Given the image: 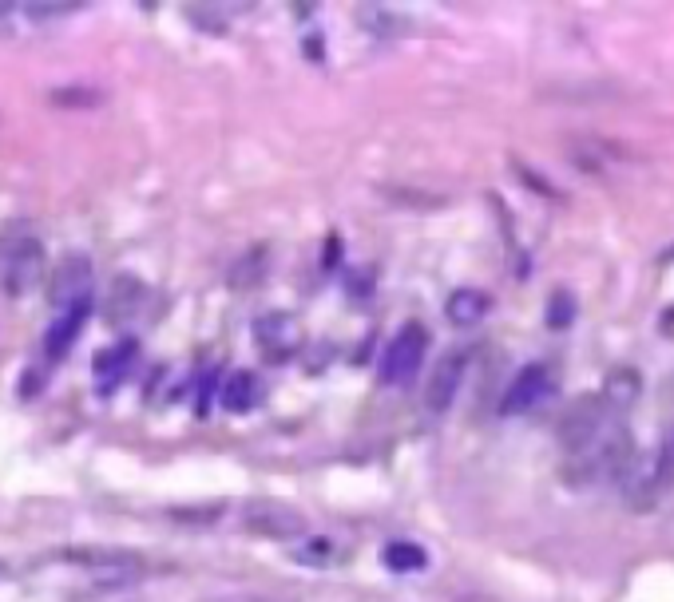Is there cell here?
Here are the masks:
<instances>
[{"instance_id":"24","label":"cell","mask_w":674,"mask_h":602,"mask_svg":"<svg viewBox=\"0 0 674 602\" xmlns=\"http://www.w3.org/2000/svg\"><path fill=\"white\" fill-rule=\"evenodd\" d=\"M468 602H472V599H468Z\"/></svg>"},{"instance_id":"9","label":"cell","mask_w":674,"mask_h":602,"mask_svg":"<svg viewBox=\"0 0 674 602\" xmlns=\"http://www.w3.org/2000/svg\"><path fill=\"white\" fill-rule=\"evenodd\" d=\"M464 365H468V357H464L460 349H452L449 357H441V365L433 369V377H429V385H425L429 412H449V404L456 401V393H460V385H464Z\"/></svg>"},{"instance_id":"14","label":"cell","mask_w":674,"mask_h":602,"mask_svg":"<svg viewBox=\"0 0 674 602\" xmlns=\"http://www.w3.org/2000/svg\"><path fill=\"white\" fill-rule=\"evenodd\" d=\"M60 559L84 563V567H96V571H135L139 567V555H127V551H64Z\"/></svg>"},{"instance_id":"4","label":"cell","mask_w":674,"mask_h":602,"mask_svg":"<svg viewBox=\"0 0 674 602\" xmlns=\"http://www.w3.org/2000/svg\"><path fill=\"white\" fill-rule=\"evenodd\" d=\"M44 274V246L32 238V234H20L4 246V262H0V286L4 294L20 298L28 294Z\"/></svg>"},{"instance_id":"16","label":"cell","mask_w":674,"mask_h":602,"mask_svg":"<svg viewBox=\"0 0 674 602\" xmlns=\"http://www.w3.org/2000/svg\"><path fill=\"white\" fill-rule=\"evenodd\" d=\"M254 401H258V381H254V373L238 369L234 377H226L223 404L230 408V412H246V408H250Z\"/></svg>"},{"instance_id":"10","label":"cell","mask_w":674,"mask_h":602,"mask_svg":"<svg viewBox=\"0 0 674 602\" xmlns=\"http://www.w3.org/2000/svg\"><path fill=\"white\" fill-rule=\"evenodd\" d=\"M258 345L266 349L270 361H286L298 349V325H294V317L274 313V317L258 321Z\"/></svg>"},{"instance_id":"7","label":"cell","mask_w":674,"mask_h":602,"mask_svg":"<svg viewBox=\"0 0 674 602\" xmlns=\"http://www.w3.org/2000/svg\"><path fill=\"white\" fill-rule=\"evenodd\" d=\"M552 389H556L552 369H548V365H528V369H520V373L512 377V385H508L500 408H504V416L532 412L536 404H544L548 397H552Z\"/></svg>"},{"instance_id":"5","label":"cell","mask_w":674,"mask_h":602,"mask_svg":"<svg viewBox=\"0 0 674 602\" xmlns=\"http://www.w3.org/2000/svg\"><path fill=\"white\" fill-rule=\"evenodd\" d=\"M425 349H429V333L425 325L409 321L389 345H385V357H381V381L385 385H405L417 377L421 361H425Z\"/></svg>"},{"instance_id":"17","label":"cell","mask_w":674,"mask_h":602,"mask_svg":"<svg viewBox=\"0 0 674 602\" xmlns=\"http://www.w3.org/2000/svg\"><path fill=\"white\" fill-rule=\"evenodd\" d=\"M639 373L635 369H615L611 377H607V389L599 393L603 401H607V408H623V404H631L635 397H639Z\"/></svg>"},{"instance_id":"1","label":"cell","mask_w":674,"mask_h":602,"mask_svg":"<svg viewBox=\"0 0 674 602\" xmlns=\"http://www.w3.org/2000/svg\"><path fill=\"white\" fill-rule=\"evenodd\" d=\"M631 460H635V452H631V432H627V428H607L595 444H587V448H579V452L567 456L563 480H567L571 488H595V484H603V480H611V476H623V468H627Z\"/></svg>"},{"instance_id":"23","label":"cell","mask_w":674,"mask_h":602,"mask_svg":"<svg viewBox=\"0 0 674 602\" xmlns=\"http://www.w3.org/2000/svg\"><path fill=\"white\" fill-rule=\"evenodd\" d=\"M0 571H4V567H0Z\"/></svg>"},{"instance_id":"19","label":"cell","mask_w":674,"mask_h":602,"mask_svg":"<svg viewBox=\"0 0 674 602\" xmlns=\"http://www.w3.org/2000/svg\"><path fill=\"white\" fill-rule=\"evenodd\" d=\"M330 555H334L330 539H306V543L294 547V559H302V563H326Z\"/></svg>"},{"instance_id":"6","label":"cell","mask_w":674,"mask_h":602,"mask_svg":"<svg viewBox=\"0 0 674 602\" xmlns=\"http://www.w3.org/2000/svg\"><path fill=\"white\" fill-rule=\"evenodd\" d=\"M48 298H52V305H56L60 313H64V309L92 305V262H88L84 254H68V258L52 270Z\"/></svg>"},{"instance_id":"18","label":"cell","mask_w":674,"mask_h":602,"mask_svg":"<svg viewBox=\"0 0 674 602\" xmlns=\"http://www.w3.org/2000/svg\"><path fill=\"white\" fill-rule=\"evenodd\" d=\"M425 563H429V555L417 543H389L385 547V567H393V571H417Z\"/></svg>"},{"instance_id":"2","label":"cell","mask_w":674,"mask_h":602,"mask_svg":"<svg viewBox=\"0 0 674 602\" xmlns=\"http://www.w3.org/2000/svg\"><path fill=\"white\" fill-rule=\"evenodd\" d=\"M674 480V460L671 452H655L643 460H631L623 468V496L635 511H651L655 503L667 496Z\"/></svg>"},{"instance_id":"11","label":"cell","mask_w":674,"mask_h":602,"mask_svg":"<svg viewBox=\"0 0 674 602\" xmlns=\"http://www.w3.org/2000/svg\"><path fill=\"white\" fill-rule=\"evenodd\" d=\"M88 309H92V305L64 309V313L52 321V329H48V337H44V353H48V361H56V357H64V353H68V345L80 337V329H84V321H88Z\"/></svg>"},{"instance_id":"22","label":"cell","mask_w":674,"mask_h":602,"mask_svg":"<svg viewBox=\"0 0 674 602\" xmlns=\"http://www.w3.org/2000/svg\"><path fill=\"white\" fill-rule=\"evenodd\" d=\"M230 602H262V599H230Z\"/></svg>"},{"instance_id":"21","label":"cell","mask_w":674,"mask_h":602,"mask_svg":"<svg viewBox=\"0 0 674 602\" xmlns=\"http://www.w3.org/2000/svg\"><path fill=\"white\" fill-rule=\"evenodd\" d=\"M548 317H552V325H556V329H560V325H571V317H575V301H571L567 290H560V294L552 298V313H548Z\"/></svg>"},{"instance_id":"12","label":"cell","mask_w":674,"mask_h":602,"mask_svg":"<svg viewBox=\"0 0 674 602\" xmlns=\"http://www.w3.org/2000/svg\"><path fill=\"white\" fill-rule=\"evenodd\" d=\"M131 365H135V341H119L112 349H104L96 357V385L100 389H115L131 373Z\"/></svg>"},{"instance_id":"20","label":"cell","mask_w":674,"mask_h":602,"mask_svg":"<svg viewBox=\"0 0 674 602\" xmlns=\"http://www.w3.org/2000/svg\"><path fill=\"white\" fill-rule=\"evenodd\" d=\"M361 20H365V24H373L381 36H385V32H393V28H405V20H401V16L381 12V8H365V12H361Z\"/></svg>"},{"instance_id":"8","label":"cell","mask_w":674,"mask_h":602,"mask_svg":"<svg viewBox=\"0 0 674 602\" xmlns=\"http://www.w3.org/2000/svg\"><path fill=\"white\" fill-rule=\"evenodd\" d=\"M246 527L270 539H298L306 535V515L286 507V503H254L246 511Z\"/></svg>"},{"instance_id":"3","label":"cell","mask_w":674,"mask_h":602,"mask_svg":"<svg viewBox=\"0 0 674 602\" xmlns=\"http://www.w3.org/2000/svg\"><path fill=\"white\" fill-rule=\"evenodd\" d=\"M607 420H611V408L603 397H579V401L567 404V412L560 416V428H556V436H560V444L567 448V456L571 452H579V448H587V444H595L603 432H607Z\"/></svg>"},{"instance_id":"15","label":"cell","mask_w":674,"mask_h":602,"mask_svg":"<svg viewBox=\"0 0 674 602\" xmlns=\"http://www.w3.org/2000/svg\"><path fill=\"white\" fill-rule=\"evenodd\" d=\"M488 305H492V301L484 298L480 290H456V294L445 301V313H449V321H456V325H472V321H480V317L488 313Z\"/></svg>"},{"instance_id":"13","label":"cell","mask_w":674,"mask_h":602,"mask_svg":"<svg viewBox=\"0 0 674 602\" xmlns=\"http://www.w3.org/2000/svg\"><path fill=\"white\" fill-rule=\"evenodd\" d=\"M143 298H147L143 282L131 278V274H119V278L112 282V290H108V298H104V309H108V317L119 325V321H127V317L143 305Z\"/></svg>"}]
</instances>
